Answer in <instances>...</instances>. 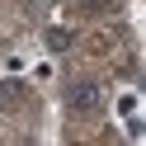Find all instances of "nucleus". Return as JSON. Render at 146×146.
I'll list each match as a JSON object with an SVG mask.
<instances>
[{"instance_id": "1", "label": "nucleus", "mask_w": 146, "mask_h": 146, "mask_svg": "<svg viewBox=\"0 0 146 146\" xmlns=\"http://www.w3.org/2000/svg\"><path fill=\"white\" fill-rule=\"evenodd\" d=\"M71 104L85 113V108H94V104H99V90H94V85H76V90H71Z\"/></svg>"}]
</instances>
